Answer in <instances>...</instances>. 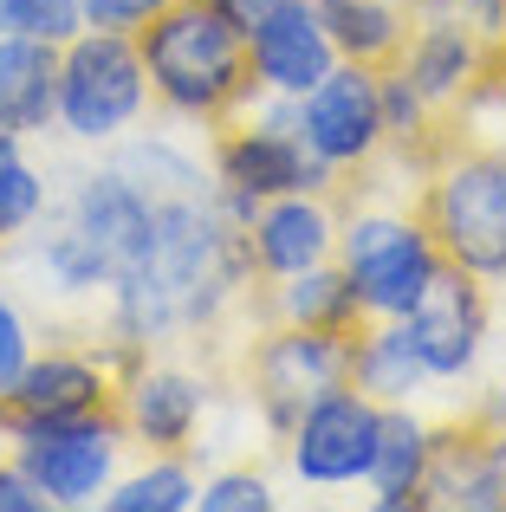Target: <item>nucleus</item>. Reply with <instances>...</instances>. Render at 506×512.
Returning a JSON list of instances; mask_svg holds the SVG:
<instances>
[{
	"label": "nucleus",
	"mask_w": 506,
	"mask_h": 512,
	"mask_svg": "<svg viewBox=\"0 0 506 512\" xmlns=\"http://www.w3.org/2000/svg\"><path fill=\"white\" fill-rule=\"evenodd\" d=\"M344 214L338 221V253L344 279L357 286V305L370 318H409V305L429 292V279L442 273V247L429 240V227L409 208H377L364 195L331 201Z\"/></svg>",
	"instance_id": "obj_3"
},
{
	"label": "nucleus",
	"mask_w": 506,
	"mask_h": 512,
	"mask_svg": "<svg viewBox=\"0 0 506 512\" xmlns=\"http://www.w3.org/2000/svg\"><path fill=\"white\" fill-rule=\"evenodd\" d=\"M500 65L494 46H481L474 33H461V26H442V20H416L409 26V46L403 59H396V72L409 78V85L422 91V104H429L435 117H455L468 111V98L487 85V72Z\"/></svg>",
	"instance_id": "obj_13"
},
{
	"label": "nucleus",
	"mask_w": 506,
	"mask_h": 512,
	"mask_svg": "<svg viewBox=\"0 0 506 512\" xmlns=\"http://www.w3.org/2000/svg\"><path fill=\"white\" fill-rule=\"evenodd\" d=\"M78 7H85V26H104V33H137V26H150L169 0H78Z\"/></svg>",
	"instance_id": "obj_26"
},
{
	"label": "nucleus",
	"mask_w": 506,
	"mask_h": 512,
	"mask_svg": "<svg viewBox=\"0 0 506 512\" xmlns=\"http://www.w3.org/2000/svg\"><path fill=\"white\" fill-rule=\"evenodd\" d=\"M137 52L150 72V98L182 124H228L260 98L247 26L221 0H169L150 26H137Z\"/></svg>",
	"instance_id": "obj_1"
},
{
	"label": "nucleus",
	"mask_w": 506,
	"mask_h": 512,
	"mask_svg": "<svg viewBox=\"0 0 506 512\" xmlns=\"http://www.w3.org/2000/svg\"><path fill=\"white\" fill-rule=\"evenodd\" d=\"M215 182L234 188V195L273 201V195H331L338 169L318 163V150L299 130V104H241L228 124H215Z\"/></svg>",
	"instance_id": "obj_7"
},
{
	"label": "nucleus",
	"mask_w": 506,
	"mask_h": 512,
	"mask_svg": "<svg viewBox=\"0 0 506 512\" xmlns=\"http://www.w3.org/2000/svg\"><path fill=\"white\" fill-rule=\"evenodd\" d=\"M351 350H357V331H318V325H260L247 331L241 350H234V376L247 383L260 422L273 428L279 441L292 435L305 409L318 396L351 383Z\"/></svg>",
	"instance_id": "obj_4"
},
{
	"label": "nucleus",
	"mask_w": 506,
	"mask_h": 512,
	"mask_svg": "<svg viewBox=\"0 0 506 512\" xmlns=\"http://www.w3.org/2000/svg\"><path fill=\"white\" fill-rule=\"evenodd\" d=\"M318 26L331 33V46H338V59L351 65H396L409 46V26H416V13H409V0H312Z\"/></svg>",
	"instance_id": "obj_17"
},
{
	"label": "nucleus",
	"mask_w": 506,
	"mask_h": 512,
	"mask_svg": "<svg viewBox=\"0 0 506 512\" xmlns=\"http://www.w3.org/2000/svg\"><path fill=\"white\" fill-rule=\"evenodd\" d=\"M409 214L461 273L487 286L506 279V143H474L461 117H448L429 163L416 169Z\"/></svg>",
	"instance_id": "obj_2"
},
{
	"label": "nucleus",
	"mask_w": 506,
	"mask_h": 512,
	"mask_svg": "<svg viewBox=\"0 0 506 512\" xmlns=\"http://www.w3.org/2000/svg\"><path fill=\"white\" fill-rule=\"evenodd\" d=\"M403 325H409V338H416L435 383L468 376L474 357H481V344H487V279H474V273H461L455 260H442V273L409 305Z\"/></svg>",
	"instance_id": "obj_12"
},
{
	"label": "nucleus",
	"mask_w": 506,
	"mask_h": 512,
	"mask_svg": "<svg viewBox=\"0 0 506 512\" xmlns=\"http://www.w3.org/2000/svg\"><path fill=\"white\" fill-rule=\"evenodd\" d=\"M351 383L364 389L370 402H409L416 389H429V363H422L416 338H409L403 318H370L357 331V350H351Z\"/></svg>",
	"instance_id": "obj_20"
},
{
	"label": "nucleus",
	"mask_w": 506,
	"mask_h": 512,
	"mask_svg": "<svg viewBox=\"0 0 506 512\" xmlns=\"http://www.w3.org/2000/svg\"><path fill=\"white\" fill-rule=\"evenodd\" d=\"M0 512H46V493H39L13 461L0 467Z\"/></svg>",
	"instance_id": "obj_27"
},
{
	"label": "nucleus",
	"mask_w": 506,
	"mask_h": 512,
	"mask_svg": "<svg viewBox=\"0 0 506 512\" xmlns=\"http://www.w3.org/2000/svg\"><path fill=\"white\" fill-rule=\"evenodd\" d=\"M59 124V46L33 33H0V130L39 137Z\"/></svg>",
	"instance_id": "obj_16"
},
{
	"label": "nucleus",
	"mask_w": 506,
	"mask_h": 512,
	"mask_svg": "<svg viewBox=\"0 0 506 512\" xmlns=\"http://www.w3.org/2000/svg\"><path fill=\"white\" fill-rule=\"evenodd\" d=\"M208 415V383L176 357H143L117 389V422L150 454H189Z\"/></svg>",
	"instance_id": "obj_11"
},
{
	"label": "nucleus",
	"mask_w": 506,
	"mask_h": 512,
	"mask_svg": "<svg viewBox=\"0 0 506 512\" xmlns=\"http://www.w3.org/2000/svg\"><path fill=\"white\" fill-rule=\"evenodd\" d=\"M143 363V350L98 338V344H46L20 370V383L0 396V422L7 435H33V428H65V422H117V389Z\"/></svg>",
	"instance_id": "obj_5"
},
{
	"label": "nucleus",
	"mask_w": 506,
	"mask_h": 512,
	"mask_svg": "<svg viewBox=\"0 0 506 512\" xmlns=\"http://www.w3.org/2000/svg\"><path fill=\"white\" fill-rule=\"evenodd\" d=\"M124 422H65V428H33L13 435V467L46 493V506H91L117 480L124 454Z\"/></svg>",
	"instance_id": "obj_10"
},
{
	"label": "nucleus",
	"mask_w": 506,
	"mask_h": 512,
	"mask_svg": "<svg viewBox=\"0 0 506 512\" xmlns=\"http://www.w3.org/2000/svg\"><path fill=\"white\" fill-rule=\"evenodd\" d=\"M377 428H383V402H370L357 383H344L292 422L286 461L305 487H357L370 474V454H377Z\"/></svg>",
	"instance_id": "obj_9"
},
{
	"label": "nucleus",
	"mask_w": 506,
	"mask_h": 512,
	"mask_svg": "<svg viewBox=\"0 0 506 512\" xmlns=\"http://www.w3.org/2000/svg\"><path fill=\"white\" fill-rule=\"evenodd\" d=\"M26 363H33V325H26V312L0 292V396L20 383Z\"/></svg>",
	"instance_id": "obj_25"
},
{
	"label": "nucleus",
	"mask_w": 506,
	"mask_h": 512,
	"mask_svg": "<svg viewBox=\"0 0 506 512\" xmlns=\"http://www.w3.org/2000/svg\"><path fill=\"white\" fill-rule=\"evenodd\" d=\"M318 325V331H364L370 312L357 305V286L344 279L338 260L325 266H305L292 279H273L266 286V325Z\"/></svg>",
	"instance_id": "obj_19"
},
{
	"label": "nucleus",
	"mask_w": 506,
	"mask_h": 512,
	"mask_svg": "<svg viewBox=\"0 0 506 512\" xmlns=\"http://www.w3.org/2000/svg\"><path fill=\"white\" fill-rule=\"evenodd\" d=\"M221 7H228V13H234L241 26H253V20H266V13H273L279 0H221Z\"/></svg>",
	"instance_id": "obj_28"
},
{
	"label": "nucleus",
	"mask_w": 506,
	"mask_h": 512,
	"mask_svg": "<svg viewBox=\"0 0 506 512\" xmlns=\"http://www.w3.org/2000/svg\"><path fill=\"white\" fill-rule=\"evenodd\" d=\"M195 493H202V480L189 474V461H182V454H163V461H150L143 474L111 480V487H104V512H189Z\"/></svg>",
	"instance_id": "obj_22"
},
{
	"label": "nucleus",
	"mask_w": 506,
	"mask_h": 512,
	"mask_svg": "<svg viewBox=\"0 0 506 512\" xmlns=\"http://www.w3.org/2000/svg\"><path fill=\"white\" fill-rule=\"evenodd\" d=\"M429 448H435V428L422 415H409V402H383V428H377V454H370V500L383 512H403L416 506L422 474H429Z\"/></svg>",
	"instance_id": "obj_18"
},
{
	"label": "nucleus",
	"mask_w": 506,
	"mask_h": 512,
	"mask_svg": "<svg viewBox=\"0 0 506 512\" xmlns=\"http://www.w3.org/2000/svg\"><path fill=\"white\" fill-rule=\"evenodd\" d=\"M247 253L253 273L273 286V279H292L305 266H325L338 253V208L331 195H273L253 208L247 221Z\"/></svg>",
	"instance_id": "obj_14"
},
{
	"label": "nucleus",
	"mask_w": 506,
	"mask_h": 512,
	"mask_svg": "<svg viewBox=\"0 0 506 512\" xmlns=\"http://www.w3.org/2000/svg\"><path fill=\"white\" fill-rule=\"evenodd\" d=\"M0 33H33L65 46L72 33H85V7L78 0H0Z\"/></svg>",
	"instance_id": "obj_23"
},
{
	"label": "nucleus",
	"mask_w": 506,
	"mask_h": 512,
	"mask_svg": "<svg viewBox=\"0 0 506 512\" xmlns=\"http://www.w3.org/2000/svg\"><path fill=\"white\" fill-rule=\"evenodd\" d=\"M500 65H506V52H500Z\"/></svg>",
	"instance_id": "obj_30"
},
{
	"label": "nucleus",
	"mask_w": 506,
	"mask_h": 512,
	"mask_svg": "<svg viewBox=\"0 0 506 512\" xmlns=\"http://www.w3.org/2000/svg\"><path fill=\"white\" fill-rule=\"evenodd\" d=\"M46 175H39V163L26 156V137H13V130H0V247L20 234H33L39 221H46Z\"/></svg>",
	"instance_id": "obj_21"
},
{
	"label": "nucleus",
	"mask_w": 506,
	"mask_h": 512,
	"mask_svg": "<svg viewBox=\"0 0 506 512\" xmlns=\"http://www.w3.org/2000/svg\"><path fill=\"white\" fill-rule=\"evenodd\" d=\"M13 461V435H7V422H0V467Z\"/></svg>",
	"instance_id": "obj_29"
},
{
	"label": "nucleus",
	"mask_w": 506,
	"mask_h": 512,
	"mask_svg": "<svg viewBox=\"0 0 506 512\" xmlns=\"http://www.w3.org/2000/svg\"><path fill=\"white\" fill-rule=\"evenodd\" d=\"M299 104V130L318 150V163L331 169H370L383 150H390V130H383V91H377V65H351L338 59L325 78H318Z\"/></svg>",
	"instance_id": "obj_8"
},
{
	"label": "nucleus",
	"mask_w": 506,
	"mask_h": 512,
	"mask_svg": "<svg viewBox=\"0 0 506 512\" xmlns=\"http://www.w3.org/2000/svg\"><path fill=\"white\" fill-rule=\"evenodd\" d=\"M150 111V72H143L137 33L85 26L59 46V130L78 143H117Z\"/></svg>",
	"instance_id": "obj_6"
},
{
	"label": "nucleus",
	"mask_w": 506,
	"mask_h": 512,
	"mask_svg": "<svg viewBox=\"0 0 506 512\" xmlns=\"http://www.w3.org/2000/svg\"><path fill=\"white\" fill-rule=\"evenodd\" d=\"M195 506L202 512H273V487L260 474H215V480H202Z\"/></svg>",
	"instance_id": "obj_24"
},
{
	"label": "nucleus",
	"mask_w": 506,
	"mask_h": 512,
	"mask_svg": "<svg viewBox=\"0 0 506 512\" xmlns=\"http://www.w3.org/2000/svg\"><path fill=\"white\" fill-rule=\"evenodd\" d=\"M247 46H253V78H260L266 98H305L338 65V46L318 26L312 0H279L266 20L247 26Z\"/></svg>",
	"instance_id": "obj_15"
}]
</instances>
